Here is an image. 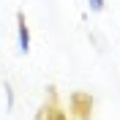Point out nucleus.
<instances>
[{
  "label": "nucleus",
  "mask_w": 120,
  "mask_h": 120,
  "mask_svg": "<svg viewBox=\"0 0 120 120\" xmlns=\"http://www.w3.org/2000/svg\"><path fill=\"white\" fill-rule=\"evenodd\" d=\"M87 8L93 11V14H101L106 8V0H87Z\"/></svg>",
  "instance_id": "f03ea898"
},
{
  "label": "nucleus",
  "mask_w": 120,
  "mask_h": 120,
  "mask_svg": "<svg viewBox=\"0 0 120 120\" xmlns=\"http://www.w3.org/2000/svg\"><path fill=\"white\" fill-rule=\"evenodd\" d=\"M16 44H19V52L27 55L30 52V30L25 25V16L16 14Z\"/></svg>",
  "instance_id": "f257e3e1"
},
{
  "label": "nucleus",
  "mask_w": 120,
  "mask_h": 120,
  "mask_svg": "<svg viewBox=\"0 0 120 120\" xmlns=\"http://www.w3.org/2000/svg\"><path fill=\"white\" fill-rule=\"evenodd\" d=\"M6 96H8V109H11V106H14V93H11V87H8V85H6Z\"/></svg>",
  "instance_id": "7ed1b4c3"
}]
</instances>
